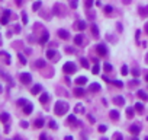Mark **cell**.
I'll use <instances>...</instances> for the list:
<instances>
[{"label": "cell", "instance_id": "91938a15", "mask_svg": "<svg viewBox=\"0 0 148 140\" xmlns=\"http://www.w3.org/2000/svg\"><path fill=\"white\" fill-rule=\"evenodd\" d=\"M145 80H147V82H148V73H147V76H145Z\"/></svg>", "mask_w": 148, "mask_h": 140}, {"label": "cell", "instance_id": "f5cc1de1", "mask_svg": "<svg viewBox=\"0 0 148 140\" xmlns=\"http://www.w3.org/2000/svg\"><path fill=\"white\" fill-rule=\"evenodd\" d=\"M87 16H89L90 19H93V18H95V13H92V12L89 10V12H87Z\"/></svg>", "mask_w": 148, "mask_h": 140}, {"label": "cell", "instance_id": "484cf974", "mask_svg": "<svg viewBox=\"0 0 148 140\" xmlns=\"http://www.w3.org/2000/svg\"><path fill=\"white\" fill-rule=\"evenodd\" d=\"M0 76H2L3 79H6V80H8V82H9L10 85H13V82H12V78H10L9 75H6L5 72H2V70H0Z\"/></svg>", "mask_w": 148, "mask_h": 140}, {"label": "cell", "instance_id": "680465c9", "mask_svg": "<svg viewBox=\"0 0 148 140\" xmlns=\"http://www.w3.org/2000/svg\"><path fill=\"white\" fill-rule=\"evenodd\" d=\"M3 92V88H2V85H0V94H2Z\"/></svg>", "mask_w": 148, "mask_h": 140}, {"label": "cell", "instance_id": "6125c7cd", "mask_svg": "<svg viewBox=\"0 0 148 140\" xmlns=\"http://www.w3.org/2000/svg\"><path fill=\"white\" fill-rule=\"evenodd\" d=\"M0 45H2V38H0Z\"/></svg>", "mask_w": 148, "mask_h": 140}, {"label": "cell", "instance_id": "b9f144b4", "mask_svg": "<svg viewBox=\"0 0 148 140\" xmlns=\"http://www.w3.org/2000/svg\"><path fill=\"white\" fill-rule=\"evenodd\" d=\"M97 130H99V131H100V133H105V131H106V130H108V127H106V125H105V124H100V125H99V128H97Z\"/></svg>", "mask_w": 148, "mask_h": 140}, {"label": "cell", "instance_id": "f1b7e54d", "mask_svg": "<svg viewBox=\"0 0 148 140\" xmlns=\"http://www.w3.org/2000/svg\"><path fill=\"white\" fill-rule=\"evenodd\" d=\"M34 125H35L36 128H41V127L44 125V120H42V118H38V120H35V123H34Z\"/></svg>", "mask_w": 148, "mask_h": 140}, {"label": "cell", "instance_id": "bcb514c9", "mask_svg": "<svg viewBox=\"0 0 148 140\" xmlns=\"http://www.w3.org/2000/svg\"><path fill=\"white\" fill-rule=\"evenodd\" d=\"M65 53H67V54H68V53L73 54V53H74V48H71V47H65Z\"/></svg>", "mask_w": 148, "mask_h": 140}, {"label": "cell", "instance_id": "c3c4849f", "mask_svg": "<svg viewBox=\"0 0 148 140\" xmlns=\"http://www.w3.org/2000/svg\"><path fill=\"white\" fill-rule=\"evenodd\" d=\"M49 127H51L52 130H55V128H57V123H55V121H49Z\"/></svg>", "mask_w": 148, "mask_h": 140}, {"label": "cell", "instance_id": "7dc6e473", "mask_svg": "<svg viewBox=\"0 0 148 140\" xmlns=\"http://www.w3.org/2000/svg\"><path fill=\"white\" fill-rule=\"evenodd\" d=\"M21 127H23V128H28V127H29V123H26V121H21Z\"/></svg>", "mask_w": 148, "mask_h": 140}, {"label": "cell", "instance_id": "277c9868", "mask_svg": "<svg viewBox=\"0 0 148 140\" xmlns=\"http://www.w3.org/2000/svg\"><path fill=\"white\" fill-rule=\"evenodd\" d=\"M96 51H97V54H99L100 57H105V55L108 54V48H106L105 44H97V45H96Z\"/></svg>", "mask_w": 148, "mask_h": 140}, {"label": "cell", "instance_id": "11a10c76", "mask_svg": "<svg viewBox=\"0 0 148 140\" xmlns=\"http://www.w3.org/2000/svg\"><path fill=\"white\" fill-rule=\"evenodd\" d=\"M122 2H123L125 5H129V3H131V0H122Z\"/></svg>", "mask_w": 148, "mask_h": 140}, {"label": "cell", "instance_id": "ba28073f", "mask_svg": "<svg viewBox=\"0 0 148 140\" xmlns=\"http://www.w3.org/2000/svg\"><path fill=\"white\" fill-rule=\"evenodd\" d=\"M74 28H76L77 31H84L86 29V22L84 21H77L76 24H74Z\"/></svg>", "mask_w": 148, "mask_h": 140}, {"label": "cell", "instance_id": "816d5d0a", "mask_svg": "<svg viewBox=\"0 0 148 140\" xmlns=\"http://www.w3.org/2000/svg\"><path fill=\"white\" fill-rule=\"evenodd\" d=\"M89 121H90V123H92V124H93V123H95V121H96V118H95V117H93V115H89Z\"/></svg>", "mask_w": 148, "mask_h": 140}, {"label": "cell", "instance_id": "f6af8a7d", "mask_svg": "<svg viewBox=\"0 0 148 140\" xmlns=\"http://www.w3.org/2000/svg\"><path fill=\"white\" fill-rule=\"evenodd\" d=\"M121 73H122L123 76L128 75V67H126V66H122V72H121Z\"/></svg>", "mask_w": 148, "mask_h": 140}, {"label": "cell", "instance_id": "6da1fadb", "mask_svg": "<svg viewBox=\"0 0 148 140\" xmlns=\"http://www.w3.org/2000/svg\"><path fill=\"white\" fill-rule=\"evenodd\" d=\"M67 111H68V104L64 101H57V104L54 107V112L57 115H64V114H67Z\"/></svg>", "mask_w": 148, "mask_h": 140}, {"label": "cell", "instance_id": "ab89813d", "mask_svg": "<svg viewBox=\"0 0 148 140\" xmlns=\"http://www.w3.org/2000/svg\"><path fill=\"white\" fill-rule=\"evenodd\" d=\"M92 72H93V75H97V73H99V64H95V66H93Z\"/></svg>", "mask_w": 148, "mask_h": 140}, {"label": "cell", "instance_id": "52a82bcc", "mask_svg": "<svg viewBox=\"0 0 148 140\" xmlns=\"http://www.w3.org/2000/svg\"><path fill=\"white\" fill-rule=\"evenodd\" d=\"M9 16H10V10H5V15L2 16V19H0V24L2 25H8L9 24Z\"/></svg>", "mask_w": 148, "mask_h": 140}, {"label": "cell", "instance_id": "681fc988", "mask_svg": "<svg viewBox=\"0 0 148 140\" xmlns=\"http://www.w3.org/2000/svg\"><path fill=\"white\" fill-rule=\"evenodd\" d=\"M22 21H23V24H28V16H26V13H22Z\"/></svg>", "mask_w": 148, "mask_h": 140}, {"label": "cell", "instance_id": "94428289", "mask_svg": "<svg viewBox=\"0 0 148 140\" xmlns=\"http://www.w3.org/2000/svg\"><path fill=\"white\" fill-rule=\"evenodd\" d=\"M145 61H147V63H148V54H147V57H145Z\"/></svg>", "mask_w": 148, "mask_h": 140}, {"label": "cell", "instance_id": "4dcf8cb0", "mask_svg": "<svg viewBox=\"0 0 148 140\" xmlns=\"http://www.w3.org/2000/svg\"><path fill=\"white\" fill-rule=\"evenodd\" d=\"M0 55H3L6 57V64H10V55L6 53V51H0Z\"/></svg>", "mask_w": 148, "mask_h": 140}, {"label": "cell", "instance_id": "7bdbcfd3", "mask_svg": "<svg viewBox=\"0 0 148 140\" xmlns=\"http://www.w3.org/2000/svg\"><path fill=\"white\" fill-rule=\"evenodd\" d=\"M139 73H141V70H139V69H136V67L132 69V75H134V76H139Z\"/></svg>", "mask_w": 148, "mask_h": 140}, {"label": "cell", "instance_id": "f546056e", "mask_svg": "<svg viewBox=\"0 0 148 140\" xmlns=\"http://www.w3.org/2000/svg\"><path fill=\"white\" fill-rule=\"evenodd\" d=\"M134 112H135V108H126V115H128V118H132L134 117Z\"/></svg>", "mask_w": 148, "mask_h": 140}, {"label": "cell", "instance_id": "83f0119b", "mask_svg": "<svg viewBox=\"0 0 148 140\" xmlns=\"http://www.w3.org/2000/svg\"><path fill=\"white\" fill-rule=\"evenodd\" d=\"M41 91H42V86H41V85H35V86L32 88V91H31V92H32L34 95H36V94H39Z\"/></svg>", "mask_w": 148, "mask_h": 140}, {"label": "cell", "instance_id": "836d02e7", "mask_svg": "<svg viewBox=\"0 0 148 140\" xmlns=\"http://www.w3.org/2000/svg\"><path fill=\"white\" fill-rule=\"evenodd\" d=\"M70 6H71V9H76V8L79 6V0H71V2H70Z\"/></svg>", "mask_w": 148, "mask_h": 140}, {"label": "cell", "instance_id": "8d00e7d4", "mask_svg": "<svg viewBox=\"0 0 148 140\" xmlns=\"http://www.w3.org/2000/svg\"><path fill=\"white\" fill-rule=\"evenodd\" d=\"M18 57H19V60H21V63H22V64H26V58H25V55H23V54H21V53H19V54H18Z\"/></svg>", "mask_w": 148, "mask_h": 140}, {"label": "cell", "instance_id": "f907efd6", "mask_svg": "<svg viewBox=\"0 0 148 140\" xmlns=\"http://www.w3.org/2000/svg\"><path fill=\"white\" fill-rule=\"evenodd\" d=\"M113 139H119L121 140L122 139V134L121 133H113Z\"/></svg>", "mask_w": 148, "mask_h": 140}, {"label": "cell", "instance_id": "e575fe53", "mask_svg": "<svg viewBox=\"0 0 148 140\" xmlns=\"http://www.w3.org/2000/svg\"><path fill=\"white\" fill-rule=\"evenodd\" d=\"M84 6H86V9H90L93 6V0H84Z\"/></svg>", "mask_w": 148, "mask_h": 140}, {"label": "cell", "instance_id": "74e56055", "mask_svg": "<svg viewBox=\"0 0 148 140\" xmlns=\"http://www.w3.org/2000/svg\"><path fill=\"white\" fill-rule=\"evenodd\" d=\"M26 104H28L26 99H18V105H19V107H25Z\"/></svg>", "mask_w": 148, "mask_h": 140}, {"label": "cell", "instance_id": "44dd1931", "mask_svg": "<svg viewBox=\"0 0 148 140\" xmlns=\"http://www.w3.org/2000/svg\"><path fill=\"white\" fill-rule=\"evenodd\" d=\"M92 35L95 38H99V29H97V26L95 24H92Z\"/></svg>", "mask_w": 148, "mask_h": 140}, {"label": "cell", "instance_id": "ffe728a7", "mask_svg": "<svg viewBox=\"0 0 148 140\" xmlns=\"http://www.w3.org/2000/svg\"><path fill=\"white\" fill-rule=\"evenodd\" d=\"M113 102H115L116 105H125V99H123L122 96H115V98H113Z\"/></svg>", "mask_w": 148, "mask_h": 140}, {"label": "cell", "instance_id": "cb8c5ba5", "mask_svg": "<svg viewBox=\"0 0 148 140\" xmlns=\"http://www.w3.org/2000/svg\"><path fill=\"white\" fill-rule=\"evenodd\" d=\"M9 114L8 112H2V114H0V121H2V123H8L9 121Z\"/></svg>", "mask_w": 148, "mask_h": 140}, {"label": "cell", "instance_id": "60d3db41", "mask_svg": "<svg viewBox=\"0 0 148 140\" xmlns=\"http://www.w3.org/2000/svg\"><path fill=\"white\" fill-rule=\"evenodd\" d=\"M105 12H106L108 15H110V13L113 12V8H112V6H105Z\"/></svg>", "mask_w": 148, "mask_h": 140}, {"label": "cell", "instance_id": "3957f363", "mask_svg": "<svg viewBox=\"0 0 148 140\" xmlns=\"http://www.w3.org/2000/svg\"><path fill=\"white\" fill-rule=\"evenodd\" d=\"M62 70L65 73H68V75H71V73H76V70H77V67H76V64H74L73 61H67L65 64H64V67H62Z\"/></svg>", "mask_w": 148, "mask_h": 140}, {"label": "cell", "instance_id": "7c38bea8", "mask_svg": "<svg viewBox=\"0 0 148 140\" xmlns=\"http://www.w3.org/2000/svg\"><path fill=\"white\" fill-rule=\"evenodd\" d=\"M48 40H49V34H48L47 31H44V32H42V37L39 38V44H42V45H44Z\"/></svg>", "mask_w": 148, "mask_h": 140}, {"label": "cell", "instance_id": "9f6ffc18", "mask_svg": "<svg viewBox=\"0 0 148 140\" xmlns=\"http://www.w3.org/2000/svg\"><path fill=\"white\" fill-rule=\"evenodd\" d=\"M118 31H119V32L122 31V25H121V24H118Z\"/></svg>", "mask_w": 148, "mask_h": 140}, {"label": "cell", "instance_id": "6f0895ef", "mask_svg": "<svg viewBox=\"0 0 148 140\" xmlns=\"http://www.w3.org/2000/svg\"><path fill=\"white\" fill-rule=\"evenodd\" d=\"M145 32H147V34H148V24H147V25H145Z\"/></svg>", "mask_w": 148, "mask_h": 140}, {"label": "cell", "instance_id": "5b68a950", "mask_svg": "<svg viewBox=\"0 0 148 140\" xmlns=\"http://www.w3.org/2000/svg\"><path fill=\"white\" fill-rule=\"evenodd\" d=\"M47 57L51 58V60H54V61H58V60H60V54H58L55 50H48V51H47Z\"/></svg>", "mask_w": 148, "mask_h": 140}, {"label": "cell", "instance_id": "603a6c76", "mask_svg": "<svg viewBox=\"0 0 148 140\" xmlns=\"http://www.w3.org/2000/svg\"><path fill=\"white\" fill-rule=\"evenodd\" d=\"M134 108H135V111H136L138 114H141V112L144 111V105H142V102H136Z\"/></svg>", "mask_w": 148, "mask_h": 140}, {"label": "cell", "instance_id": "d4e9b609", "mask_svg": "<svg viewBox=\"0 0 148 140\" xmlns=\"http://www.w3.org/2000/svg\"><path fill=\"white\" fill-rule=\"evenodd\" d=\"M74 95H76L77 98H82L84 95V91L82 88H76V89H74Z\"/></svg>", "mask_w": 148, "mask_h": 140}, {"label": "cell", "instance_id": "d6986e66", "mask_svg": "<svg viewBox=\"0 0 148 140\" xmlns=\"http://www.w3.org/2000/svg\"><path fill=\"white\" fill-rule=\"evenodd\" d=\"M89 89H90V92H99L100 91V85L99 83H92L89 86Z\"/></svg>", "mask_w": 148, "mask_h": 140}, {"label": "cell", "instance_id": "9c48e42d", "mask_svg": "<svg viewBox=\"0 0 148 140\" xmlns=\"http://www.w3.org/2000/svg\"><path fill=\"white\" fill-rule=\"evenodd\" d=\"M129 131H131L132 134H138V133L141 131V125H139V124H132V125L129 127Z\"/></svg>", "mask_w": 148, "mask_h": 140}, {"label": "cell", "instance_id": "2e32d148", "mask_svg": "<svg viewBox=\"0 0 148 140\" xmlns=\"http://www.w3.org/2000/svg\"><path fill=\"white\" fill-rule=\"evenodd\" d=\"M48 101H49V95H48L47 92H45V94H42V95L39 96V102H41V104H47Z\"/></svg>", "mask_w": 148, "mask_h": 140}, {"label": "cell", "instance_id": "f35d334b", "mask_svg": "<svg viewBox=\"0 0 148 140\" xmlns=\"http://www.w3.org/2000/svg\"><path fill=\"white\" fill-rule=\"evenodd\" d=\"M103 69L106 70V72H112V66H110L109 63H105V64H103Z\"/></svg>", "mask_w": 148, "mask_h": 140}, {"label": "cell", "instance_id": "9a60e30c", "mask_svg": "<svg viewBox=\"0 0 148 140\" xmlns=\"http://www.w3.org/2000/svg\"><path fill=\"white\" fill-rule=\"evenodd\" d=\"M109 117L113 120V121H116V120H119V111H116V110H112L110 112H109Z\"/></svg>", "mask_w": 148, "mask_h": 140}, {"label": "cell", "instance_id": "5bb4252c", "mask_svg": "<svg viewBox=\"0 0 148 140\" xmlns=\"http://www.w3.org/2000/svg\"><path fill=\"white\" fill-rule=\"evenodd\" d=\"M32 110H34V105H32L31 102H28V104L23 107V112H25L26 115H28V114H31V112H32Z\"/></svg>", "mask_w": 148, "mask_h": 140}, {"label": "cell", "instance_id": "4fadbf2b", "mask_svg": "<svg viewBox=\"0 0 148 140\" xmlns=\"http://www.w3.org/2000/svg\"><path fill=\"white\" fill-rule=\"evenodd\" d=\"M138 12H139V15L142 16V18H145V16H148V6H141V8H138Z\"/></svg>", "mask_w": 148, "mask_h": 140}, {"label": "cell", "instance_id": "e0dca14e", "mask_svg": "<svg viewBox=\"0 0 148 140\" xmlns=\"http://www.w3.org/2000/svg\"><path fill=\"white\" fill-rule=\"evenodd\" d=\"M74 42H76V45H82L84 42V37L83 35H76V38H74Z\"/></svg>", "mask_w": 148, "mask_h": 140}, {"label": "cell", "instance_id": "8fae6325", "mask_svg": "<svg viewBox=\"0 0 148 140\" xmlns=\"http://www.w3.org/2000/svg\"><path fill=\"white\" fill-rule=\"evenodd\" d=\"M58 37H60L61 40H68L70 34H68V31H65V29H60V31H58Z\"/></svg>", "mask_w": 148, "mask_h": 140}, {"label": "cell", "instance_id": "1f68e13d", "mask_svg": "<svg viewBox=\"0 0 148 140\" xmlns=\"http://www.w3.org/2000/svg\"><path fill=\"white\" fill-rule=\"evenodd\" d=\"M74 111H76V112H77V114H79V112H80V114H83V112H84V107H83V105H80V104H79V105H77V107H76V108H74Z\"/></svg>", "mask_w": 148, "mask_h": 140}, {"label": "cell", "instance_id": "4316f807", "mask_svg": "<svg viewBox=\"0 0 148 140\" xmlns=\"http://www.w3.org/2000/svg\"><path fill=\"white\" fill-rule=\"evenodd\" d=\"M35 67L44 69V67H45V60H36V61H35Z\"/></svg>", "mask_w": 148, "mask_h": 140}, {"label": "cell", "instance_id": "db71d44e", "mask_svg": "<svg viewBox=\"0 0 148 140\" xmlns=\"http://www.w3.org/2000/svg\"><path fill=\"white\" fill-rule=\"evenodd\" d=\"M22 3H23V0H16V5L18 6H22Z\"/></svg>", "mask_w": 148, "mask_h": 140}, {"label": "cell", "instance_id": "d590c367", "mask_svg": "<svg viewBox=\"0 0 148 140\" xmlns=\"http://www.w3.org/2000/svg\"><path fill=\"white\" fill-rule=\"evenodd\" d=\"M80 63H82V66H83L84 69H89V61H87L86 58H80Z\"/></svg>", "mask_w": 148, "mask_h": 140}, {"label": "cell", "instance_id": "d6a6232c", "mask_svg": "<svg viewBox=\"0 0 148 140\" xmlns=\"http://www.w3.org/2000/svg\"><path fill=\"white\" fill-rule=\"evenodd\" d=\"M41 6H42V3H41V2H39V0H38V2H35V3H34V6H32V9H34V10L36 12V10H39V9H41Z\"/></svg>", "mask_w": 148, "mask_h": 140}, {"label": "cell", "instance_id": "ee69618b", "mask_svg": "<svg viewBox=\"0 0 148 140\" xmlns=\"http://www.w3.org/2000/svg\"><path fill=\"white\" fill-rule=\"evenodd\" d=\"M110 83H113V85H116L118 88H122V86H123V83H122L121 80H113V82H110Z\"/></svg>", "mask_w": 148, "mask_h": 140}, {"label": "cell", "instance_id": "8992f818", "mask_svg": "<svg viewBox=\"0 0 148 140\" xmlns=\"http://www.w3.org/2000/svg\"><path fill=\"white\" fill-rule=\"evenodd\" d=\"M21 82L23 83V85H28V83H31L32 82V76L29 75V73H21Z\"/></svg>", "mask_w": 148, "mask_h": 140}, {"label": "cell", "instance_id": "7402d4cb", "mask_svg": "<svg viewBox=\"0 0 148 140\" xmlns=\"http://www.w3.org/2000/svg\"><path fill=\"white\" fill-rule=\"evenodd\" d=\"M142 101H148V95H147V92L145 91H138V94H136Z\"/></svg>", "mask_w": 148, "mask_h": 140}, {"label": "cell", "instance_id": "ac0fdd59", "mask_svg": "<svg viewBox=\"0 0 148 140\" xmlns=\"http://www.w3.org/2000/svg\"><path fill=\"white\" fill-rule=\"evenodd\" d=\"M86 82H87V79H86L84 76H80V78H77V79H76V83H77L79 86H83V85H86Z\"/></svg>", "mask_w": 148, "mask_h": 140}, {"label": "cell", "instance_id": "30bf717a", "mask_svg": "<svg viewBox=\"0 0 148 140\" xmlns=\"http://www.w3.org/2000/svg\"><path fill=\"white\" fill-rule=\"evenodd\" d=\"M67 124H71V125H79V121H77V118L74 117V115H68V118H67Z\"/></svg>", "mask_w": 148, "mask_h": 140}, {"label": "cell", "instance_id": "7a4b0ae2", "mask_svg": "<svg viewBox=\"0 0 148 140\" xmlns=\"http://www.w3.org/2000/svg\"><path fill=\"white\" fill-rule=\"evenodd\" d=\"M52 10H54V15H57V16H65L67 8L64 5H61V3H55L54 8H52Z\"/></svg>", "mask_w": 148, "mask_h": 140}]
</instances>
